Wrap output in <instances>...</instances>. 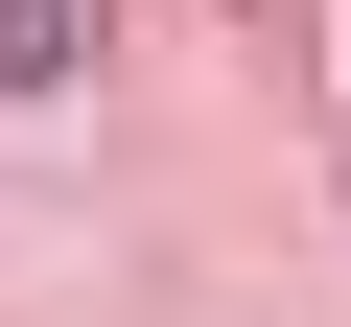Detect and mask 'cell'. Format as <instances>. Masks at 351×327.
<instances>
[{"instance_id": "cell-1", "label": "cell", "mask_w": 351, "mask_h": 327, "mask_svg": "<svg viewBox=\"0 0 351 327\" xmlns=\"http://www.w3.org/2000/svg\"><path fill=\"white\" fill-rule=\"evenodd\" d=\"M71 47H94V24H71V0H0V94H47Z\"/></svg>"}]
</instances>
